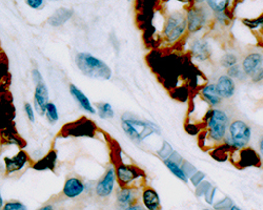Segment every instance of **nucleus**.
Returning <instances> with one entry per match:
<instances>
[{"label":"nucleus","instance_id":"1","mask_svg":"<svg viewBox=\"0 0 263 210\" xmlns=\"http://www.w3.org/2000/svg\"><path fill=\"white\" fill-rule=\"evenodd\" d=\"M76 64L82 74L94 79L109 80L112 77V69L106 62L93 56L90 53L77 54Z\"/></svg>","mask_w":263,"mask_h":210},{"label":"nucleus","instance_id":"2","mask_svg":"<svg viewBox=\"0 0 263 210\" xmlns=\"http://www.w3.org/2000/svg\"><path fill=\"white\" fill-rule=\"evenodd\" d=\"M210 138L214 141H222L229 127V118L225 112L212 110L206 115Z\"/></svg>","mask_w":263,"mask_h":210},{"label":"nucleus","instance_id":"3","mask_svg":"<svg viewBox=\"0 0 263 210\" xmlns=\"http://www.w3.org/2000/svg\"><path fill=\"white\" fill-rule=\"evenodd\" d=\"M225 144L230 149L242 150L248 146L251 140V128L241 120H235L228 127V135L225 136Z\"/></svg>","mask_w":263,"mask_h":210},{"label":"nucleus","instance_id":"4","mask_svg":"<svg viewBox=\"0 0 263 210\" xmlns=\"http://www.w3.org/2000/svg\"><path fill=\"white\" fill-rule=\"evenodd\" d=\"M188 26L187 18L181 13H173L167 18L164 26V38L167 42L174 43L185 34Z\"/></svg>","mask_w":263,"mask_h":210},{"label":"nucleus","instance_id":"5","mask_svg":"<svg viewBox=\"0 0 263 210\" xmlns=\"http://www.w3.org/2000/svg\"><path fill=\"white\" fill-rule=\"evenodd\" d=\"M96 133V125L86 118H81L75 122L66 124L62 127L61 135L63 137H90L93 138Z\"/></svg>","mask_w":263,"mask_h":210},{"label":"nucleus","instance_id":"6","mask_svg":"<svg viewBox=\"0 0 263 210\" xmlns=\"http://www.w3.org/2000/svg\"><path fill=\"white\" fill-rule=\"evenodd\" d=\"M141 170L134 165L120 164L116 167V177L121 187H127L135 180L143 177Z\"/></svg>","mask_w":263,"mask_h":210},{"label":"nucleus","instance_id":"7","mask_svg":"<svg viewBox=\"0 0 263 210\" xmlns=\"http://www.w3.org/2000/svg\"><path fill=\"white\" fill-rule=\"evenodd\" d=\"M116 170L114 167H110L106 175L103 176V178L98 182L96 185V194L100 198H107L112 193L114 189V185L116 181Z\"/></svg>","mask_w":263,"mask_h":210},{"label":"nucleus","instance_id":"8","mask_svg":"<svg viewBox=\"0 0 263 210\" xmlns=\"http://www.w3.org/2000/svg\"><path fill=\"white\" fill-rule=\"evenodd\" d=\"M187 21L189 32L196 33L204 27L206 21V13L202 9L195 7V9H192L188 12Z\"/></svg>","mask_w":263,"mask_h":210},{"label":"nucleus","instance_id":"9","mask_svg":"<svg viewBox=\"0 0 263 210\" xmlns=\"http://www.w3.org/2000/svg\"><path fill=\"white\" fill-rule=\"evenodd\" d=\"M49 99V90H47L46 84L43 82L36 84L34 92V104L36 111L40 115H44L46 113L47 104L50 103Z\"/></svg>","mask_w":263,"mask_h":210},{"label":"nucleus","instance_id":"10","mask_svg":"<svg viewBox=\"0 0 263 210\" xmlns=\"http://www.w3.org/2000/svg\"><path fill=\"white\" fill-rule=\"evenodd\" d=\"M29 162V155L25 150H20L17 154L13 158H4L5 164V172L7 174H14L20 172Z\"/></svg>","mask_w":263,"mask_h":210},{"label":"nucleus","instance_id":"11","mask_svg":"<svg viewBox=\"0 0 263 210\" xmlns=\"http://www.w3.org/2000/svg\"><path fill=\"white\" fill-rule=\"evenodd\" d=\"M218 94L222 99H230L235 94V82L227 75L220 76L216 83Z\"/></svg>","mask_w":263,"mask_h":210},{"label":"nucleus","instance_id":"12","mask_svg":"<svg viewBox=\"0 0 263 210\" xmlns=\"http://www.w3.org/2000/svg\"><path fill=\"white\" fill-rule=\"evenodd\" d=\"M263 56L259 53H252L246 56L242 61V69L245 75L252 76L255 72L262 67Z\"/></svg>","mask_w":263,"mask_h":210},{"label":"nucleus","instance_id":"13","mask_svg":"<svg viewBox=\"0 0 263 210\" xmlns=\"http://www.w3.org/2000/svg\"><path fill=\"white\" fill-rule=\"evenodd\" d=\"M84 190V184L79 178H70L66 181L65 186H63V194L67 198L73 199L80 196Z\"/></svg>","mask_w":263,"mask_h":210},{"label":"nucleus","instance_id":"14","mask_svg":"<svg viewBox=\"0 0 263 210\" xmlns=\"http://www.w3.org/2000/svg\"><path fill=\"white\" fill-rule=\"evenodd\" d=\"M260 158L258 153L251 147L243 149L239 153L238 165L240 167H249V166H260Z\"/></svg>","mask_w":263,"mask_h":210},{"label":"nucleus","instance_id":"15","mask_svg":"<svg viewBox=\"0 0 263 210\" xmlns=\"http://www.w3.org/2000/svg\"><path fill=\"white\" fill-rule=\"evenodd\" d=\"M14 117V107L10 100H2L0 102V130L12 125Z\"/></svg>","mask_w":263,"mask_h":210},{"label":"nucleus","instance_id":"16","mask_svg":"<svg viewBox=\"0 0 263 210\" xmlns=\"http://www.w3.org/2000/svg\"><path fill=\"white\" fill-rule=\"evenodd\" d=\"M69 89H70L71 95L74 97V99L77 101L78 104L80 105L86 113H90V114L96 113V110H95V107L92 105L91 101L83 94L80 89H78L75 84H70Z\"/></svg>","mask_w":263,"mask_h":210},{"label":"nucleus","instance_id":"17","mask_svg":"<svg viewBox=\"0 0 263 210\" xmlns=\"http://www.w3.org/2000/svg\"><path fill=\"white\" fill-rule=\"evenodd\" d=\"M142 201L148 210H161L160 199L153 188H146L143 190Z\"/></svg>","mask_w":263,"mask_h":210},{"label":"nucleus","instance_id":"18","mask_svg":"<svg viewBox=\"0 0 263 210\" xmlns=\"http://www.w3.org/2000/svg\"><path fill=\"white\" fill-rule=\"evenodd\" d=\"M0 136H1L2 141L5 144L9 145H18V146H25V142L20 138V136L16 131V128L14 126V124L7 126L6 128L0 130Z\"/></svg>","mask_w":263,"mask_h":210},{"label":"nucleus","instance_id":"19","mask_svg":"<svg viewBox=\"0 0 263 210\" xmlns=\"http://www.w3.org/2000/svg\"><path fill=\"white\" fill-rule=\"evenodd\" d=\"M56 164H57V152L55 150H51L43 158H41L38 162L35 163L33 166L36 170H55Z\"/></svg>","mask_w":263,"mask_h":210},{"label":"nucleus","instance_id":"20","mask_svg":"<svg viewBox=\"0 0 263 210\" xmlns=\"http://www.w3.org/2000/svg\"><path fill=\"white\" fill-rule=\"evenodd\" d=\"M202 97L205 99L206 102H208L212 106H216L221 103L222 98L219 96L218 90L216 88V84H206L205 87L202 89Z\"/></svg>","mask_w":263,"mask_h":210},{"label":"nucleus","instance_id":"21","mask_svg":"<svg viewBox=\"0 0 263 210\" xmlns=\"http://www.w3.org/2000/svg\"><path fill=\"white\" fill-rule=\"evenodd\" d=\"M72 16H73V10L61 7V9L56 11L47 21H49L50 25L53 27H60L65 25L69 19H71Z\"/></svg>","mask_w":263,"mask_h":210},{"label":"nucleus","instance_id":"22","mask_svg":"<svg viewBox=\"0 0 263 210\" xmlns=\"http://www.w3.org/2000/svg\"><path fill=\"white\" fill-rule=\"evenodd\" d=\"M194 56L200 61H204L210 57V46L204 40H197L192 46Z\"/></svg>","mask_w":263,"mask_h":210},{"label":"nucleus","instance_id":"23","mask_svg":"<svg viewBox=\"0 0 263 210\" xmlns=\"http://www.w3.org/2000/svg\"><path fill=\"white\" fill-rule=\"evenodd\" d=\"M135 197H136V194H135V191L133 188L122 187V189L118 192L117 200H118V203L120 204L122 207L127 208L133 204V202L135 200H136Z\"/></svg>","mask_w":263,"mask_h":210},{"label":"nucleus","instance_id":"24","mask_svg":"<svg viewBox=\"0 0 263 210\" xmlns=\"http://www.w3.org/2000/svg\"><path fill=\"white\" fill-rule=\"evenodd\" d=\"M164 164L165 166L170 169V172L174 175L176 176L177 178H179L181 181H183L185 183L188 182V177L187 175L185 174V172H183L182 168L178 165V163L174 162L173 160L171 159H165L164 160Z\"/></svg>","mask_w":263,"mask_h":210},{"label":"nucleus","instance_id":"25","mask_svg":"<svg viewBox=\"0 0 263 210\" xmlns=\"http://www.w3.org/2000/svg\"><path fill=\"white\" fill-rule=\"evenodd\" d=\"M229 1L230 0H206L210 9L217 14L225 12L227 9Z\"/></svg>","mask_w":263,"mask_h":210},{"label":"nucleus","instance_id":"26","mask_svg":"<svg viewBox=\"0 0 263 210\" xmlns=\"http://www.w3.org/2000/svg\"><path fill=\"white\" fill-rule=\"evenodd\" d=\"M122 128L124 130L125 135L129 137L131 140H133L134 142H140L142 140L139 133H138V130L135 128L133 124L129 123L127 121H122Z\"/></svg>","mask_w":263,"mask_h":210},{"label":"nucleus","instance_id":"27","mask_svg":"<svg viewBox=\"0 0 263 210\" xmlns=\"http://www.w3.org/2000/svg\"><path fill=\"white\" fill-rule=\"evenodd\" d=\"M97 111L100 116V118L108 119V118H113L114 117V111L112 108L110 103L107 102H101L97 104Z\"/></svg>","mask_w":263,"mask_h":210},{"label":"nucleus","instance_id":"28","mask_svg":"<svg viewBox=\"0 0 263 210\" xmlns=\"http://www.w3.org/2000/svg\"><path fill=\"white\" fill-rule=\"evenodd\" d=\"M46 118L47 120L50 121V123L54 124L58 121L59 119V116H58V110L57 107H56V105L52 102H50L49 104H47V107H46Z\"/></svg>","mask_w":263,"mask_h":210},{"label":"nucleus","instance_id":"29","mask_svg":"<svg viewBox=\"0 0 263 210\" xmlns=\"http://www.w3.org/2000/svg\"><path fill=\"white\" fill-rule=\"evenodd\" d=\"M237 57L234 55V54H225V55H223L220 59V64L223 67H233L235 65H237Z\"/></svg>","mask_w":263,"mask_h":210},{"label":"nucleus","instance_id":"30","mask_svg":"<svg viewBox=\"0 0 263 210\" xmlns=\"http://www.w3.org/2000/svg\"><path fill=\"white\" fill-rule=\"evenodd\" d=\"M227 76H229L230 78H234V79H240L243 80L244 79V76L245 73L243 72V69H241L239 66L235 65L233 67H229L228 71H227Z\"/></svg>","mask_w":263,"mask_h":210},{"label":"nucleus","instance_id":"31","mask_svg":"<svg viewBox=\"0 0 263 210\" xmlns=\"http://www.w3.org/2000/svg\"><path fill=\"white\" fill-rule=\"evenodd\" d=\"M3 210H27V207L22 203H20V202L12 201V202H7V203L3 206Z\"/></svg>","mask_w":263,"mask_h":210},{"label":"nucleus","instance_id":"32","mask_svg":"<svg viewBox=\"0 0 263 210\" xmlns=\"http://www.w3.org/2000/svg\"><path fill=\"white\" fill-rule=\"evenodd\" d=\"M25 111H26L28 119L32 123H34L35 122V114H34V111H33V107H32V105L30 103H26L25 104Z\"/></svg>","mask_w":263,"mask_h":210},{"label":"nucleus","instance_id":"33","mask_svg":"<svg viewBox=\"0 0 263 210\" xmlns=\"http://www.w3.org/2000/svg\"><path fill=\"white\" fill-rule=\"evenodd\" d=\"M27 4L31 7V9L38 10L43 5L44 0H27Z\"/></svg>","mask_w":263,"mask_h":210},{"label":"nucleus","instance_id":"34","mask_svg":"<svg viewBox=\"0 0 263 210\" xmlns=\"http://www.w3.org/2000/svg\"><path fill=\"white\" fill-rule=\"evenodd\" d=\"M251 77H252L253 82H259L263 80V67H260L259 69H257V71L255 72Z\"/></svg>","mask_w":263,"mask_h":210},{"label":"nucleus","instance_id":"35","mask_svg":"<svg viewBox=\"0 0 263 210\" xmlns=\"http://www.w3.org/2000/svg\"><path fill=\"white\" fill-rule=\"evenodd\" d=\"M32 78H33V80L36 84H39V83L42 82V75L36 68L32 71Z\"/></svg>","mask_w":263,"mask_h":210},{"label":"nucleus","instance_id":"36","mask_svg":"<svg viewBox=\"0 0 263 210\" xmlns=\"http://www.w3.org/2000/svg\"><path fill=\"white\" fill-rule=\"evenodd\" d=\"M204 175L202 173H196L193 177H192V182L195 186H198L199 184L201 183V181L203 180Z\"/></svg>","mask_w":263,"mask_h":210},{"label":"nucleus","instance_id":"37","mask_svg":"<svg viewBox=\"0 0 263 210\" xmlns=\"http://www.w3.org/2000/svg\"><path fill=\"white\" fill-rule=\"evenodd\" d=\"M165 145H166V147H162V150H160V151H159V155H160V157L161 158H163L164 160H165V158H166V151L167 152H169L170 154L172 153V147L169 145V144H167L166 142H165Z\"/></svg>","mask_w":263,"mask_h":210},{"label":"nucleus","instance_id":"38","mask_svg":"<svg viewBox=\"0 0 263 210\" xmlns=\"http://www.w3.org/2000/svg\"><path fill=\"white\" fill-rule=\"evenodd\" d=\"M5 72H6V66L4 65V63H1V62H0V80L3 79Z\"/></svg>","mask_w":263,"mask_h":210},{"label":"nucleus","instance_id":"39","mask_svg":"<svg viewBox=\"0 0 263 210\" xmlns=\"http://www.w3.org/2000/svg\"><path fill=\"white\" fill-rule=\"evenodd\" d=\"M125 210H145V209H143L140 205L136 204V205H131L130 207L125 208Z\"/></svg>","mask_w":263,"mask_h":210},{"label":"nucleus","instance_id":"40","mask_svg":"<svg viewBox=\"0 0 263 210\" xmlns=\"http://www.w3.org/2000/svg\"><path fill=\"white\" fill-rule=\"evenodd\" d=\"M259 152H260V155L263 158V137L260 139L259 141Z\"/></svg>","mask_w":263,"mask_h":210},{"label":"nucleus","instance_id":"41","mask_svg":"<svg viewBox=\"0 0 263 210\" xmlns=\"http://www.w3.org/2000/svg\"><path fill=\"white\" fill-rule=\"evenodd\" d=\"M38 210H54V207L52 205H46V206H43V207H41L40 209H38Z\"/></svg>","mask_w":263,"mask_h":210},{"label":"nucleus","instance_id":"42","mask_svg":"<svg viewBox=\"0 0 263 210\" xmlns=\"http://www.w3.org/2000/svg\"><path fill=\"white\" fill-rule=\"evenodd\" d=\"M2 206H3V200L1 197V193H0V208H1Z\"/></svg>","mask_w":263,"mask_h":210},{"label":"nucleus","instance_id":"43","mask_svg":"<svg viewBox=\"0 0 263 210\" xmlns=\"http://www.w3.org/2000/svg\"><path fill=\"white\" fill-rule=\"evenodd\" d=\"M230 210H241V209L239 208V207H237V206H232V208H230Z\"/></svg>","mask_w":263,"mask_h":210},{"label":"nucleus","instance_id":"44","mask_svg":"<svg viewBox=\"0 0 263 210\" xmlns=\"http://www.w3.org/2000/svg\"><path fill=\"white\" fill-rule=\"evenodd\" d=\"M196 1H197V2H202L203 0H196Z\"/></svg>","mask_w":263,"mask_h":210},{"label":"nucleus","instance_id":"45","mask_svg":"<svg viewBox=\"0 0 263 210\" xmlns=\"http://www.w3.org/2000/svg\"><path fill=\"white\" fill-rule=\"evenodd\" d=\"M205 210H209V209H205Z\"/></svg>","mask_w":263,"mask_h":210}]
</instances>
